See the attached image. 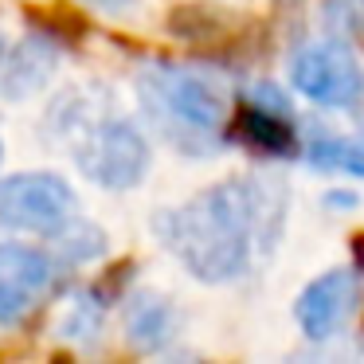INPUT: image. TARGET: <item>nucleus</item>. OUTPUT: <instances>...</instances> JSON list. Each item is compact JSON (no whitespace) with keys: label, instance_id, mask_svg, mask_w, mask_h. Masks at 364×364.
<instances>
[{"label":"nucleus","instance_id":"nucleus-1","mask_svg":"<svg viewBox=\"0 0 364 364\" xmlns=\"http://www.w3.org/2000/svg\"><path fill=\"white\" fill-rule=\"evenodd\" d=\"M286 220V188L262 176H231L153 215L161 247L196 282L220 286L247 274L255 251L274 243Z\"/></svg>","mask_w":364,"mask_h":364},{"label":"nucleus","instance_id":"nucleus-2","mask_svg":"<svg viewBox=\"0 0 364 364\" xmlns=\"http://www.w3.org/2000/svg\"><path fill=\"white\" fill-rule=\"evenodd\" d=\"M149 118L161 126V134L173 137L181 149H208L231 118L228 90L204 71L176 63H153L137 79Z\"/></svg>","mask_w":364,"mask_h":364},{"label":"nucleus","instance_id":"nucleus-3","mask_svg":"<svg viewBox=\"0 0 364 364\" xmlns=\"http://www.w3.org/2000/svg\"><path fill=\"white\" fill-rule=\"evenodd\" d=\"M71 141V157L79 173L106 192L137 188L149 173L153 145L129 118H110V114L90 118Z\"/></svg>","mask_w":364,"mask_h":364},{"label":"nucleus","instance_id":"nucleus-4","mask_svg":"<svg viewBox=\"0 0 364 364\" xmlns=\"http://www.w3.org/2000/svg\"><path fill=\"white\" fill-rule=\"evenodd\" d=\"M290 82L321 110H345L364 95V67L341 40L301 43L290 59Z\"/></svg>","mask_w":364,"mask_h":364},{"label":"nucleus","instance_id":"nucleus-5","mask_svg":"<svg viewBox=\"0 0 364 364\" xmlns=\"http://www.w3.org/2000/svg\"><path fill=\"white\" fill-rule=\"evenodd\" d=\"M79 196L55 173H16L0 181V223L16 231H55L71 220Z\"/></svg>","mask_w":364,"mask_h":364},{"label":"nucleus","instance_id":"nucleus-6","mask_svg":"<svg viewBox=\"0 0 364 364\" xmlns=\"http://www.w3.org/2000/svg\"><path fill=\"white\" fill-rule=\"evenodd\" d=\"M364 306V274L356 267H333L317 274L294 301V321L306 341H333Z\"/></svg>","mask_w":364,"mask_h":364},{"label":"nucleus","instance_id":"nucleus-7","mask_svg":"<svg viewBox=\"0 0 364 364\" xmlns=\"http://www.w3.org/2000/svg\"><path fill=\"white\" fill-rule=\"evenodd\" d=\"M59 278V259L40 247L0 243V325H20Z\"/></svg>","mask_w":364,"mask_h":364},{"label":"nucleus","instance_id":"nucleus-8","mask_svg":"<svg viewBox=\"0 0 364 364\" xmlns=\"http://www.w3.org/2000/svg\"><path fill=\"white\" fill-rule=\"evenodd\" d=\"M235 134L247 145L270 153V157H294L301 149L298 126H294V110L274 82H259L247 95V102L235 114Z\"/></svg>","mask_w":364,"mask_h":364},{"label":"nucleus","instance_id":"nucleus-9","mask_svg":"<svg viewBox=\"0 0 364 364\" xmlns=\"http://www.w3.org/2000/svg\"><path fill=\"white\" fill-rule=\"evenodd\" d=\"M59 67V43L51 36H24L16 48L4 55V67H0V95L9 102H24L36 90H43L51 82Z\"/></svg>","mask_w":364,"mask_h":364},{"label":"nucleus","instance_id":"nucleus-10","mask_svg":"<svg viewBox=\"0 0 364 364\" xmlns=\"http://www.w3.org/2000/svg\"><path fill=\"white\" fill-rule=\"evenodd\" d=\"M181 329V314L165 294L137 290L126 301V341L137 353H161Z\"/></svg>","mask_w":364,"mask_h":364},{"label":"nucleus","instance_id":"nucleus-11","mask_svg":"<svg viewBox=\"0 0 364 364\" xmlns=\"http://www.w3.org/2000/svg\"><path fill=\"white\" fill-rule=\"evenodd\" d=\"M301 153L314 168L321 173H348L364 181V137H345V134H325V129H314V134L301 141Z\"/></svg>","mask_w":364,"mask_h":364},{"label":"nucleus","instance_id":"nucleus-12","mask_svg":"<svg viewBox=\"0 0 364 364\" xmlns=\"http://www.w3.org/2000/svg\"><path fill=\"white\" fill-rule=\"evenodd\" d=\"M48 235H51L55 259L71 262V267H82V262H95L106 255V231L95 228V223H87V220H79V215L63 220L55 231H48Z\"/></svg>","mask_w":364,"mask_h":364},{"label":"nucleus","instance_id":"nucleus-13","mask_svg":"<svg viewBox=\"0 0 364 364\" xmlns=\"http://www.w3.org/2000/svg\"><path fill=\"white\" fill-rule=\"evenodd\" d=\"M98 333H102V306H98V298H75L71 309H67V317L59 321V337L67 341H95Z\"/></svg>","mask_w":364,"mask_h":364},{"label":"nucleus","instance_id":"nucleus-14","mask_svg":"<svg viewBox=\"0 0 364 364\" xmlns=\"http://www.w3.org/2000/svg\"><path fill=\"white\" fill-rule=\"evenodd\" d=\"M325 208H337V212H353V208H356V196H353V192L333 188V192H325Z\"/></svg>","mask_w":364,"mask_h":364},{"label":"nucleus","instance_id":"nucleus-15","mask_svg":"<svg viewBox=\"0 0 364 364\" xmlns=\"http://www.w3.org/2000/svg\"><path fill=\"white\" fill-rule=\"evenodd\" d=\"M87 4H95V9H102V12H122V9H129L134 0H87Z\"/></svg>","mask_w":364,"mask_h":364},{"label":"nucleus","instance_id":"nucleus-16","mask_svg":"<svg viewBox=\"0 0 364 364\" xmlns=\"http://www.w3.org/2000/svg\"><path fill=\"white\" fill-rule=\"evenodd\" d=\"M353 251H356V259H360V270H364V235L356 239V247H353Z\"/></svg>","mask_w":364,"mask_h":364},{"label":"nucleus","instance_id":"nucleus-17","mask_svg":"<svg viewBox=\"0 0 364 364\" xmlns=\"http://www.w3.org/2000/svg\"><path fill=\"white\" fill-rule=\"evenodd\" d=\"M4 55H9V51H4V40H0V67H4Z\"/></svg>","mask_w":364,"mask_h":364},{"label":"nucleus","instance_id":"nucleus-18","mask_svg":"<svg viewBox=\"0 0 364 364\" xmlns=\"http://www.w3.org/2000/svg\"><path fill=\"white\" fill-rule=\"evenodd\" d=\"M0 157H4V149H0Z\"/></svg>","mask_w":364,"mask_h":364}]
</instances>
